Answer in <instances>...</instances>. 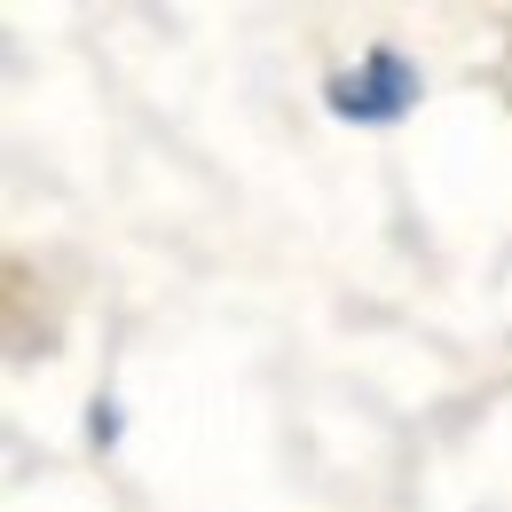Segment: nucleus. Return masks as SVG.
<instances>
[{
    "mask_svg": "<svg viewBox=\"0 0 512 512\" xmlns=\"http://www.w3.org/2000/svg\"><path fill=\"white\" fill-rule=\"evenodd\" d=\"M87 418H95V426H87V434H95V442H103V449L119 442V402H111V394H103V402H95V410H87Z\"/></svg>",
    "mask_w": 512,
    "mask_h": 512,
    "instance_id": "obj_2",
    "label": "nucleus"
},
{
    "mask_svg": "<svg viewBox=\"0 0 512 512\" xmlns=\"http://www.w3.org/2000/svg\"><path fill=\"white\" fill-rule=\"evenodd\" d=\"M418 95H426V79H418V64H410L394 40H379L355 71H339V79L323 87V103H331L339 119H355V127H394Z\"/></svg>",
    "mask_w": 512,
    "mask_h": 512,
    "instance_id": "obj_1",
    "label": "nucleus"
}]
</instances>
